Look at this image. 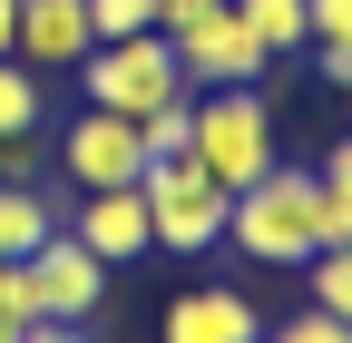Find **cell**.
<instances>
[{
	"instance_id": "d6986e66",
	"label": "cell",
	"mask_w": 352,
	"mask_h": 343,
	"mask_svg": "<svg viewBox=\"0 0 352 343\" xmlns=\"http://www.w3.org/2000/svg\"><path fill=\"white\" fill-rule=\"evenodd\" d=\"M20 343H88V324H69V314H30Z\"/></svg>"
},
{
	"instance_id": "3957f363",
	"label": "cell",
	"mask_w": 352,
	"mask_h": 343,
	"mask_svg": "<svg viewBox=\"0 0 352 343\" xmlns=\"http://www.w3.org/2000/svg\"><path fill=\"white\" fill-rule=\"evenodd\" d=\"M69 79H78V98H88V108H108V118H157V108H176V98H186V69H176L166 30L98 39V50H88Z\"/></svg>"
},
{
	"instance_id": "9a60e30c",
	"label": "cell",
	"mask_w": 352,
	"mask_h": 343,
	"mask_svg": "<svg viewBox=\"0 0 352 343\" xmlns=\"http://www.w3.org/2000/svg\"><path fill=\"white\" fill-rule=\"evenodd\" d=\"M186 138H196V89L176 98V108H157V118H138V147H147V167H157V157H186Z\"/></svg>"
},
{
	"instance_id": "7402d4cb",
	"label": "cell",
	"mask_w": 352,
	"mask_h": 343,
	"mask_svg": "<svg viewBox=\"0 0 352 343\" xmlns=\"http://www.w3.org/2000/svg\"><path fill=\"white\" fill-rule=\"evenodd\" d=\"M342 118H352V79H342Z\"/></svg>"
},
{
	"instance_id": "ba28073f",
	"label": "cell",
	"mask_w": 352,
	"mask_h": 343,
	"mask_svg": "<svg viewBox=\"0 0 352 343\" xmlns=\"http://www.w3.org/2000/svg\"><path fill=\"white\" fill-rule=\"evenodd\" d=\"M98 50V30H88V0H20V30H10V59L20 69H78Z\"/></svg>"
},
{
	"instance_id": "7a4b0ae2",
	"label": "cell",
	"mask_w": 352,
	"mask_h": 343,
	"mask_svg": "<svg viewBox=\"0 0 352 343\" xmlns=\"http://www.w3.org/2000/svg\"><path fill=\"white\" fill-rule=\"evenodd\" d=\"M186 157H196L226 196H245L264 167H284L274 98H264V89H196V138H186Z\"/></svg>"
},
{
	"instance_id": "2e32d148",
	"label": "cell",
	"mask_w": 352,
	"mask_h": 343,
	"mask_svg": "<svg viewBox=\"0 0 352 343\" xmlns=\"http://www.w3.org/2000/svg\"><path fill=\"white\" fill-rule=\"evenodd\" d=\"M264 343H352V324H333L323 304H294V314L264 324Z\"/></svg>"
},
{
	"instance_id": "30bf717a",
	"label": "cell",
	"mask_w": 352,
	"mask_h": 343,
	"mask_svg": "<svg viewBox=\"0 0 352 343\" xmlns=\"http://www.w3.org/2000/svg\"><path fill=\"white\" fill-rule=\"evenodd\" d=\"M166 343H264V314L235 284H186L166 304Z\"/></svg>"
},
{
	"instance_id": "8992f818",
	"label": "cell",
	"mask_w": 352,
	"mask_h": 343,
	"mask_svg": "<svg viewBox=\"0 0 352 343\" xmlns=\"http://www.w3.org/2000/svg\"><path fill=\"white\" fill-rule=\"evenodd\" d=\"M59 177L78 196H98V187H138L147 177V147H138V118H108V108H78L59 127Z\"/></svg>"
},
{
	"instance_id": "44dd1931",
	"label": "cell",
	"mask_w": 352,
	"mask_h": 343,
	"mask_svg": "<svg viewBox=\"0 0 352 343\" xmlns=\"http://www.w3.org/2000/svg\"><path fill=\"white\" fill-rule=\"evenodd\" d=\"M0 343H20V314H0Z\"/></svg>"
},
{
	"instance_id": "9c48e42d",
	"label": "cell",
	"mask_w": 352,
	"mask_h": 343,
	"mask_svg": "<svg viewBox=\"0 0 352 343\" xmlns=\"http://www.w3.org/2000/svg\"><path fill=\"white\" fill-rule=\"evenodd\" d=\"M69 236L98 255V265H138V255H157V236H147V196H138V187H98V196H78Z\"/></svg>"
},
{
	"instance_id": "603a6c76",
	"label": "cell",
	"mask_w": 352,
	"mask_h": 343,
	"mask_svg": "<svg viewBox=\"0 0 352 343\" xmlns=\"http://www.w3.org/2000/svg\"><path fill=\"white\" fill-rule=\"evenodd\" d=\"M88 343H108V333H98V324H88Z\"/></svg>"
},
{
	"instance_id": "e0dca14e",
	"label": "cell",
	"mask_w": 352,
	"mask_h": 343,
	"mask_svg": "<svg viewBox=\"0 0 352 343\" xmlns=\"http://www.w3.org/2000/svg\"><path fill=\"white\" fill-rule=\"evenodd\" d=\"M88 30L98 39H138V30H157V0H88Z\"/></svg>"
},
{
	"instance_id": "4fadbf2b",
	"label": "cell",
	"mask_w": 352,
	"mask_h": 343,
	"mask_svg": "<svg viewBox=\"0 0 352 343\" xmlns=\"http://www.w3.org/2000/svg\"><path fill=\"white\" fill-rule=\"evenodd\" d=\"M39 127H50V79L0 59V138H39Z\"/></svg>"
},
{
	"instance_id": "ffe728a7",
	"label": "cell",
	"mask_w": 352,
	"mask_h": 343,
	"mask_svg": "<svg viewBox=\"0 0 352 343\" xmlns=\"http://www.w3.org/2000/svg\"><path fill=\"white\" fill-rule=\"evenodd\" d=\"M10 30H20V0H0V59H10Z\"/></svg>"
},
{
	"instance_id": "5b68a950",
	"label": "cell",
	"mask_w": 352,
	"mask_h": 343,
	"mask_svg": "<svg viewBox=\"0 0 352 343\" xmlns=\"http://www.w3.org/2000/svg\"><path fill=\"white\" fill-rule=\"evenodd\" d=\"M166 50H176V69H186V89H254V79L274 69L254 50V30L235 20V0H206L186 30H166Z\"/></svg>"
},
{
	"instance_id": "5bb4252c",
	"label": "cell",
	"mask_w": 352,
	"mask_h": 343,
	"mask_svg": "<svg viewBox=\"0 0 352 343\" xmlns=\"http://www.w3.org/2000/svg\"><path fill=\"white\" fill-rule=\"evenodd\" d=\"M303 294H314L333 324H352V245H323L314 265H303Z\"/></svg>"
},
{
	"instance_id": "52a82bcc",
	"label": "cell",
	"mask_w": 352,
	"mask_h": 343,
	"mask_svg": "<svg viewBox=\"0 0 352 343\" xmlns=\"http://www.w3.org/2000/svg\"><path fill=\"white\" fill-rule=\"evenodd\" d=\"M20 275H30V304H39V314H69V324H88V314L108 304V265H98V255H88L69 226H59L50 245H39Z\"/></svg>"
},
{
	"instance_id": "7c38bea8",
	"label": "cell",
	"mask_w": 352,
	"mask_h": 343,
	"mask_svg": "<svg viewBox=\"0 0 352 343\" xmlns=\"http://www.w3.org/2000/svg\"><path fill=\"white\" fill-rule=\"evenodd\" d=\"M235 20L254 30V50L274 59V69L303 59V39H314V30H303V0H235Z\"/></svg>"
},
{
	"instance_id": "8fae6325",
	"label": "cell",
	"mask_w": 352,
	"mask_h": 343,
	"mask_svg": "<svg viewBox=\"0 0 352 343\" xmlns=\"http://www.w3.org/2000/svg\"><path fill=\"white\" fill-rule=\"evenodd\" d=\"M59 236V206L39 187H0V265H30L39 245Z\"/></svg>"
},
{
	"instance_id": "ac0fdd59",
	"label": "cell",
	"mask_w": 352,
	"mask_h": 343,
	"mask_svg": "<svg viewBox=\"0 0 352 343\" xmlns=\"http://www.w3.org/2000/svg\"><path fill=\"white\" fill-rule=\"evenodd\" d=\"M39 138H0V187H39Z\"/></svg>"
},
{
	"instance_id": "6da1fadb",
	"label": "cell",
	"mask_w": 352,
	"mask_h": 343,
	"mask_svg": "<svg viewBox=\"0 0 352 343\" xmlns=\"http://www.w3.org/2000/svg\"><path fill=\"white\" fill-rule=\"evenodd\" d=\"M226 245L254 255V265H314L323 255V187H314V167H264V177L226 206Z\"/></svg>"
},
{
	"instance_id": "277c9868",
	"label": "cell",
	"mask_w": 352,
	"mask_h": 343,
	"mask_svg": "<svg viewBox=\"0 0 352 343\" xmlns=\"http://www.w3.org/2000/svg\"><path fill=\"white\" fill-rule=\"evenodd\" d=\"M138 196H147V236H157V255H215L226 245V187L206 177L196 157H157L147 177H138Z\"/></svg>"
}]
</instances>
